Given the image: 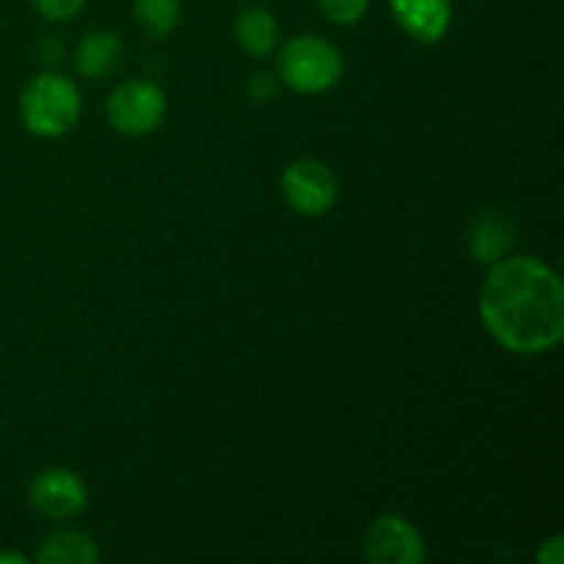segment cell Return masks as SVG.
I'll return each instance as SVG.
<instances>
[{
	"label": "cell",
	"mask_w": 564,
	"mask_h": 564,
	"mask_svg": "<svg viewBox=\"0 0 564 564\" xmlns=\"http://www.w3.org/2000/svg\"><path fill=\"white\" fill-rule=\"evenodd\" d=\"M490 339L516 356H543L564 336V284L551 264L523 253L490 264L479 292Z\"/></svg>",
	"instance_id": "1"
},
{
	"label": "cell",
	"mask_w": 564,
	"mask_h": 564,
	"mask_svg": "<svg viewBox=\"0 0 564 564\" xmlns=\"http://www.w3.org/2000/svg\"><path fill=\"white\" fill-rule=\"evenodd\" d=\"M80 91L69 77L44 72L33 77L20 97L22 124L36 138H61L80 119Z\"/></svg>",
	"instance_id": "2"
},
{
	"label": "cell",
	"mask_w": 564,
	"mask_h": 564,
	"mask_svg": "<svg viewBox=\"0 0 564 564\" xmlns=\"http://www.w3.org/2000/svg\"><path fill=\"white\" fill-rule=\"evenodd\" d=\"M345 58L339 47L317 33L290 39L279 53V80L301 94H323L341 80Z\"/></svg>",
	"instance_id": "3"
},
{
	"label": "cell",
	"mask_w": 564,
	"mask_h": 564,
	"mask_svg": "<svg viewBox=\"0 0 564 564\" xmlns=\"http://www.w3.org/2000/svg\"><path fill=\"white\" fill-rule=\"evenodd\" d=\"M169 110L165 91L147 80H127L108 97V121L119 135L143 138L158 130Z\"/></svg>",
	"instance_id": "4"
},
{
	"label": "cell",
	"mask_w": 564,
	"mask_h": 564,
	"mask_svg": "<svg viewBox=\"0 0 564 564\" xmlns=\"http://www.w3.org/2000/svg\"><path fill=\"white\" fill-rule=\"evenodd\" d=\"M281 191H284L286 204L295 213L306 215V218L325 215L336 204V196H339L334 171L312 158L295 160V163L286 165L284 176H281Z\"/></svg>",
	"instance_id": "5"
},
{
	"label": "cell",
	"mask_w": 564,
	"mask_h": 564,
	"mask_svg": "<svg viewBox=\"0 0 564 564\" xmlns=\"http://www.w3.org/2000/svg\"><path fill=\"white\" fill-rule=\"evenodd\" d=\"M364 556L372 564H422L427 560V545L408 518L386 512L369 523Z\"/></svg>",
	"instance_id": "6"
},
{
	"label": "cell",
	"mask_w": 564,
	"mask_h": 564,
	"mask_svg": "<svg viewBox=\"0 0 564 564\" xmlns=\"http://www.w3.org/2000/svg\"><path fill=\"white\" fill-rule=\"evenodd\" d=\"M28 501L50 521L77 518L88 505V488L69 468H44L28 485Z\"/></svg>",
	"instance_id": "7"
},
{
	"label": "cell",
	"mask_w": 564,
	"mask_h": 564,
	"mask_svg": "<svg viewBox=\"0 0 564 564\" xmlns=\"http://www.w3.org/2000/svg\"><path fill=\"white\" fill-rule=\"evenodd\" d=\"M397 25L416 42L435 44L452 25V0H389Z\"/></svg>",
	"instance_id": "8"
},
{
	"label": "cell",
	"mask_w": 564,
	"mask_h": 564,
	"mask_svg": "<svg viewBox=\"0 0 564 564\" xmlns=\"http://www.w3.org/2000/svg\"><path fill=\"white\" fill-rule=\"evenodd\" d=\"M516 246V229L499 213H482L468 229V253L474 262L494 264L505 259Z\"/></svg>",
	"instance_id": "9"
},
{
	"label": "cell",
	"mask_w": 564,
	"mask_h": 564,
	"mask_svg": "<svg viewBox=\"0 0 564 564\" xmlns=\"http://www.w3.org/2000/svg\"><path fill=\"white\" fill-rule=\"evenodd\" d=\"M235 36L237 44L246 50L251 58H264L279 44V22H275L273 11L268 6L248 3L237 11L235 20Z\"/></svg>",
	"instance_id": "10"
},
{
	"label": "cell",
	"mask_w": 564,
	"mask_h": 564,
	"mask_svg": "<svg viewBox=\"0 0 564 564\" xmlns=\"http://www.w3.org/2000/svg\"><path fill=\"white\" fill-rule=\"evenodd\" d=\"M121 39L113 31H91L77 42L75 69L83 77H105L113 72L121 55Z\"/></svg>",
	"instance_id": "11"
},
{
	"label": "cell",
	"mask_w": 564,
	"mask_h": 564,
	"mask_svg": "<svg viewBox=\"0 0 564 564\" xmlns=\"http://www.w3.org/2000/svg\"><path fill=\"white\" fill-rule=\"evenodd\" d=\"M97 560V543L88 534L72 532V529L47 534L36 551L39 564H94Z\"/></svg>",
	"instance_id": "12"
},
{
	"label": "cell",
	"mask_w": 564,
	"mask_h": 564,
	"mask_svg": "<svg viewBox=\"0 0 564 564\" xmlns=\"http://www.w3.org/2000/svg\"><path fill=\"white\" fill-rule=\"evenodd\" d=\"M180 0H132L138 28L154 39H165L180 25Z\"/></svg>",
	"instance_id": "13"
},
{
	"label": "cell",
	"mask_w": 564,
	"mask_h": 564,
	"mask_svg": "<svg viewBox=\"0 0 564 564\" xmlns=\"http://www.w3.org/2000/svg\"><path fill=\"white\" fill-rule=\"evenodd\" d=\"M369 3H372V0H317L319 11H323L334 25H356L358 20H364Z\"/></svg>",
	"instance_id": "14"
},
{
	"label": "cell",
	"mask_w": 564,
	"mask_h": 564,
	"mask_svg": "<svg viewBox=\"0 0 564 564\" xmlns=\"http://www.w3.org/2000/svg\"><path fill=\"white\" fill-rule=\"evenodd\" d=\"M33 9L53 22H69L80 14L86 0H31Z\"/></svg>",
	"instance_id": "15"
},
{
	"label": "cell",
	"mask_w": 564,
	"mask_h": 564,
	"mask_svg": "<svg viewBox=\"0 0 564 564\" xmlns=\"http://www.w3.org/2000/svg\"><path fill=\"white\" fill-rule=\"evenodd\" d=\"M275 94H279V75H275V72L259 69L248 77V97H251L253 102L264 105L270 102Z\"/></svg>",
	"instance_id": "16"
},
{
	"label": "cell",
	"mask_w": 564,
	"mask_h": 564,
	"mask_svg": "<svg viewBox=\"0 0 564 564\" xmlns=\"http://www.w3.org/2000/svg\"><path fill=\"white\" fill-rule=\"evenodd\" d=\"M540 564H562L564 562V538L562 534H554L543 543V549L538 551Z\"/></svg>",
	"instance_id": "17"
},
{
	"label": "cell",
	"mask_w": 564,
	"mask_h": 564,
	"mask_svg": "<svg viewBox=\"0 0 564 564\" xmlns=\"http://www.w3.org/2000/svg\"><path fill=\"white\" fill-rule=\"evenodd\" d=\"M42 55L47 64H58L61 55H64V44H61L55 36H47L42 44Z\"/></svg>",
	"instance_id": "18"
},
{
	"label": "cell",
	"mask_w": 564,
	"mask_h": 564,
	"mask_svg": "<svg viewBox=\"0 0 564 564\" xmlns=\"http://www.w3.org/2000/svg\"><path fill=\"white\" fill-rule=\"evenodd\" d=\"M0 564H28V556L14 554V551H3L0 554Z\"/></svg>",
	"instance_id": "19"
}]
</instances>
